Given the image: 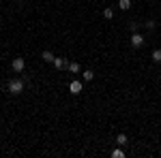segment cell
Returning <instances> with one entry per match:
<instances>
[{
    "label": "cell",
    "mask_w": 161,
    "mask_h": 158,
    "mask_svg": "<svg viewBox=\"0 0 161 158\" xmlns=\"http://www.w3.org/2000/svg\"><path fill=\"white\" fill-rule=\"evenodd\" d=\"M11 69L15 71V73H24V69H26V62H24V58H13V62H11Z\"/></svg>",
    "instance_id": "obj_2"
},
{
    "label": "cell",
    "mask_w": 161,
    "mask_h": 158,
    "mask_svg": "<svg viewBox=\"0 0 161 158\" xmlns=\"http://www.w3.org/2000/svg\"><path fill=\"white\" fill-rule=\"evenodd\" d=\"M82 88H84V84H82L80 79H73V81L69 84V92H71V94H80V92H82Z\"/></svg>",
    "instance_id": "obj_3"
},
{
    "label": "cell",
    "mask_w": 161,
    "mask_h": 158,
    "mask_svg": "<svg viewBox=\"0 0 161 158\" xmlns=\"http://www.w3.org/2000/svg\"><path fill=\"white\" fill-rule=\"evenodd\" d=\"M54 58H56V56L52 54L50 49H45V51L41 54V60H43V62H54Z\"/></svg>",
    "instance_id": "obj_6"
},
{
    "label": "cell",
    "mask_w": 161,
    "mask_h": 158,
    "mask_svg": "<svg viewBox=\"0 0 161 158\" xmlns=\"http://www.w3.org/2000/svg\"><path fill=\"white\" fill-rule=\"evenodd\" d=\"M67 69H69V71H71V73H82V66H80V64H77V62H69V66H67Z\"/></svg>",
    "instance_id": "obj_7"
},
{
    "label": "cell",
    "mask_w": 161,
    "mask_h": 158,
    "mask_svg": "<svg viewBox=\"0 0 161 158\" xmlns=\"http://www.w3.org/2000/svg\"><path fill=\"white\" fill-rule=\"evenodd\" d=\"M116 143H118V145H127V135L120 133L118 137H116Z\"/></svg>",
    "instance_id": "obj_9"
},
{
    "label": "cell",
    "mask_w": 161,
    "mask_h": 158,
    "mask_svg": "<svg viewBox=\"0 0 161 158\" xmlns=\"http://www.w3.org/2000/svg\"><path fill=\"white\" fill-rule=\"evenodd\" d=\"M52 64H54L58 71H62V69H67V66H69V62L64 60V58H54V62H52Z\"/></svg>",
    "instance_id": "obj_5"
},
{
    "label": "cell",
    "mask_w": 161,
    "mask_h": 158,
    "mask_svg": "<svg viewBox=\"0 0 161 158\" xmlns=\"http://www.w3.org/2000/svg\"><path fill=\"white\" fill-rule=\"evenodd\" d=\"M153 62H157V64L161 62V49H155L153 51Z\"/></svg>",
    "instance_id": "obj_12"
},
{
    "label": "cell",
    "mask_w": 161,
    "mask_h": 158,
    "mask_svg": "<svg viewBox=\"0 0 161 158\" xmlns=\"http://www.w3.org/2000/svg\"><path fill=\"white\" fill-rule=\"evenodd\" d=\"M92 77H95L92 71H84V73H82V79H84V81H92Z\"/></svg>",
    "instance_id": "obj_11"
},
{
    "label": "cell",
    "mask_w": 161,
    "mask_h": 158,
    "mask_svg": "<svg viewBox=\"0 0 161 158\" xmlns=\"http://www.w3.org/2000/svg\"><path fill=\"white\" fill-rule=\"evenodd\" d=\"M129 30H131V32H140V24H137V22H131V24H129Z\"/></svg>",
    "instance_id": "obj_14"
},
{
    "label": "cell",
    "mask_w": 161,
    "mask_h": 158,
    "mask_svg": "<svg viewBox=\"0 0 161 158\" xmlns=\"http://www.w3.org/2000/svg\"><path fill=\"white\" fill-rule=\"evenodd\" d=\"M112 158H125V152L123 150H114L112 152Z\"/></svg>",
    "instance_id": "obj_13"
},
{
    "label": "cell",
    "mask_w": 161,
    "mask_h": 158,
    "mask_svg": "<svg viewBox=\"0 0 161 158\" xmlns=\"http://www.w3.org/2000/svg\"><path fill=\"white\" fill-rule=\"evenodd\" d=\"M103 17H105V19H114V9H110V7L103 9Z\"/></svg>",
    "instance_id": "obj_10"
},
{
    "label": "cell",
    "mask_w": 161,
    "mask_h": 158,
    "mask_svg": "<svg viewBox=\"0 0 161 158\" xmlns=\"http://www.w3.org/2000/svg\"><path fill=\"white\" fill-rule=\"evenodd\" d=\"M144 26H146V30H155V26H157V24H155L153 19H148V22H146Z\"/></svg>",
    "instance_id": "obj_15"
},
{
    "label": "cell",
    "mask_w": 161,
    "mask_h": 158,
    "mask_svg": "<svg viewBox=\"0 0 161 158\" xmlns=\"http://www.w3.org/2000/svg\"><path fill=\"white\" fill-rule=\"evenodd\" d=\"M7 92H9V94H13V96L22 94V92H24V79H19V77L11 79V81L7 84Z\"/></svg>",
    "instance_id": "obj_1"
},
{
    "label": "cell",
    "mask_w": 161,
    "mask_h": 158,
    "mask_svg": "<svg viewBox=\"0 0 161 158\" xmlns=\"http://www.w3.org/2000/svg\"><path fill=\"white\" fill-rule=\"evenodd\" d=\"M118 7H120L123 11H129V9H131V0H118Z\"/></svg>",
    "instance_id": "obj_8"
},
{
    "label": "cell",
    "mask_w": 161,
    "mask_h": 158,
    "mask_svg": "<svg viewBox=\"0 0 161 158\" xmlns=\"http://www.w3.org/2000/svg\"><path fill=\"white\" fill-rule=\"evenodd\" d=\"M142 45H144V37H142V34H140V32H133V34H131V47H142Z\"/></svg>",
    "instance_id": "obj_4"
}]
</instances>
